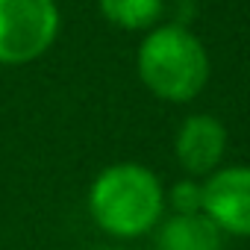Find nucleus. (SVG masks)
Instances as JSON below:
<instances>
[{
  "label": "nucleus",
  "instance_id": "3",
  "mask_svg": "<svg viewBox=\"0 0 250 250\" xmlns=\"http://www.w3.org/2000/svg\"><path fill=\"white\" fill-rule=\"evenodd\" d=\"M62 27L56 0H0V65L42 59Z\"/></svg>",
  "mask_w": 250,
  "mask_h": 250
},
{
  "label": "nucleus",
  "instance_id": "6",
  "mask_svg": "<svg viewBox=\"0 0 250 250\" xmlns=\"http://www.w3.org/2000/svg\"><path fill=\"white\" fill-rule=\"evenodd\" d=\"M159 250H221L224 232L203 215H171L159 227Z\"/></svg>",
  "mask_w": 250,
  "mask_h": 250
},
{
  "label": "nucleus",
  "instance_id": "4",
  "mask_svg": "<svg viewBox=\"0 0 250 250\" xmlns=\"http://www.w3.org/2000/svg\"><path fill=\"white\" fill-rule=\"evenodd\" d=\"M203 215L221 232L250 238V165L218 168L203 180Z\"/></svg>",
  "mask_w": 250,
  "mask_h": 250
},
{
  "label": "nucleus",
  "instance_id": "8",
  "mask_svg": "<svg viewBox=\"0 0 250 250\" xmlns=\"http://www.w3.org/2000/svg\"><path fill=\"white\" fill-rule=\"evenodd\" d=\"M165 203L174 209V215H197V212H203V180L186 177V180L174 183L171 191L165 194Z\"/></svg>",
  "mask_w": 250,
  "mask_h": 250
},
{
  "label": "nucleus",
  "instance_id": "5",
  "mask_svg": "<svg viewBox=\"0 0 250 250\" xmlns=\"http://www.w3.org/2000/svg\"><path fill=\"white\" fill-rule=\"evenodd\" d=\"M227 150V127L215 115H188L174 139V153L186 177H209L218 171Z\"/></svg>",
  "mask_w": 250,
  "mask_h": 250
},
{
  "label": "nucleus",
  "instance_id": "1",
  "mask_svg": "<svg viewBox=\"0 0 250 250\" xmlns=\"http://www.w3.org/2000/svg\"><path fill=\"white\" fill-rule=\"evenodd\" d=\"M88 212L112 238H139L162 221L165 186L139 162H115L94 177L88 188Z\"/></svg>",
  "mask_w": 250,
  "mask_h": 250
},
{
  "label": "nucleus",
  "instance_id": "9",
  "mask_svg": "<svg viewBox=\"0 0 250 250\" xmlns=\"http://www.w3.org/2000/svg\"><path fill=\"white\" fill-rule=\"evenodd\" d=\"M103 250H121V247H103Z\"/></svg>",
  "mask_w": 250,
  "mask_h": 250
},
{
  "label": "nucleus",
  "instance_id": "7",
  "mask_svg": "<svg viewBox=\"0 0 250 250\" xmlns=\"http://www.w3.org/2000/svg\"><path fill=\"white\" fill-rule=\"evenodd\" d=\"M100 15L127 33H150L165 12V0H97Z\"/></svg>",
  "mask_w": 250,
  "mask_h": 250
},
{
  "label": "nucleus",
  "instance_id": "2",
  "mask_svg": "<svg viewBox=\"0 0 250 250\" xmlns=\"http://www.w3.org/2000/svg\"><path fill=\"white\" fill-rule=\"evenodd\" d=\"M136 71L153 97L188 103L209 83V53L188 27L162 24L142 39Z\"/></svg>",
  "mask_w": 250,
  "mask_h": 250
}]
</instances>
